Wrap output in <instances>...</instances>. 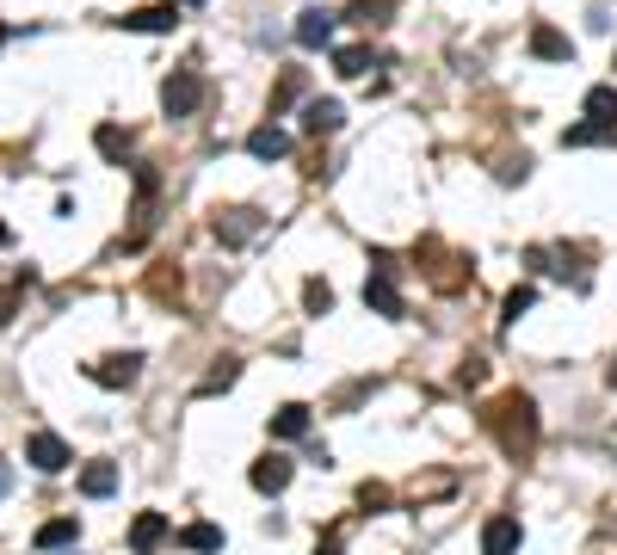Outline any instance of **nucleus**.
I'll use <instances>...</instances> for the list:
<instances>
[{
    "label": "nucleus",
    "mask_w": 617,
    "mask_h": 555,
    "mask_svg": "<svg viewBox=\"0 0 617 555\" xmlns=\"http://www.w3.org/2000/svg\"><path fill=\"white\" fill-rule=\"evenodd\" d=\"M482 420H488V432L500 438V451H506V457H519V463H525V457L537 451V401H531V395H519V389H513V395H500Z\"/></svg>",
    "instance_id": "obj_1"
},
{
    "label": "nucleus",
    "mask_w": 617,
    "mask_h": 555,
    "mask_svg": "<svg viewBox=\"0 0 617 555\" xmlns=\"http://www.w3.org/2000/svg\"><path fill=\"white\" fill-rule=\"evenodd\" d=\"M365 309H377L383 321H402V290H395V259L371 253V278H365Z\"/></svg>",
    "instance_id": "obj_2"
},
{
    "label": "nucleus",
    "mask_w": 617,
    "mask_h": 555,
    "mask_svg": "<svg viewBox=\"0 0 617 555\" xmlns=\"http://www.w3.org/2000/svg\"><path fill=\"white\" fill-rule=\"evenodd\" d=\"M198 105H204V74L198 68H173L161 81V111L167 118H192Z\"/></svg>",
    "instance_id": "obj_3"
},
{
    "label": "nucleus",
    "mask_w": 617,
    "mask_h": 555,
    "mask_svg": "<svg viewBox=\"0 0 617 555\" xmlns=\"http://www.w3.org/2000/svg\"><path fill=\"white\" fill-rule=\"evenodd\" d=\"M155 198H161V173L155 167H136V229H130V247H142L149 241V229H155Z\"/></svg>",
    "instance_id": "obj_4"
},
{
    "label": "nucleus",
    "mask_w": 617,
    "mask_h": 555,
    "mask_svg": "<svg viewBox=\"0 0 617 555\" xmlns=\"http://www.w3.org/2000/svg\"><path fill=\"white\" fill-rule=\"evenodd\" d=\"M87 377H93L99 389H130V383L142 377V352H124V358H93V364H87Z\"/></svg>",
    "instance_id": "obj_5"
},
{
    "label": "nucleus",
    "mask_w": 617,
    "mask_h": 555,
    "mask_svg": "<svg viewBox=\"0 0 617 555\" xmlns=\"http://www.w3.org/2000/svg\"><path fill=\"white\" fill-rule=\"evenodd\" d=\"M25 463H31V469H44V475H62L75 457H68V444H62L56 432H31V438H25Z\"/></svg>",
    "instance_id": "obj_6"
},
{
    "label": "nucleus",
    "mask_w": 617,
    "mask_h": 555,
    "mask_svg": "<svg viewBox=\"0 0 617 555\" xmlns=\"http://www.w3.org/2000/svg\"><path fill=\"white\" fill-rule=\"evenodd\" d=\"M519 543H525V531H519L513 512H494L482 525V555H519Z\"/></svg>",
    "instance_id": "obj_7"
},
{
    "label": "nucleus",
    "mask_w": 617,
    "mask_h": 555,
    "mask_svg": "<svg viewBox=\"0 0 617 555\" xmlns=\"http://www.w3.org/2000/svg\"><path fill=\"white\" fill-rule=\"evenodd\" d=\"M167 537H173L167 512H136V525H130V549H136V555H155Z\"/></svg>",
    "instance_id": "obj_8"
},
{
    "label": "nucleus",
    "mask_w": 617,
    "mask_h": 555,
    "mask_svg": "<svg viewBox=\"0 0 617 555\" xmlns=\"http://www.w3.org/2000/svg\"><path fill=\"white\" fill-rule=\"evenodd\" d=\"M290 475H297V469H290V457H278V451H266L260 463L247 469V481H253L260 494H284V488H290Z\"/></svg>",
    "instance_id": "obj_9"
},
{
    "label": "nucleus",
    "mask_w": 617,
    "mask_h": 555,
    "mask_svg": "<svg viewBox=\"0 0 617 555\" xmlns=\"http://www.w3.org/2000/svg\"><path fill=\"white\" fill-rule=\"evenodd\" d=\"M297 44H303V50H328V44H334V13H328V7H309V13L297 19Z\"/></svg>",
    "instance_id": "obj_10"
},
{
    "label": "nucleus",
    "mask_w": 617,
    "mask_h": 555,
    "mask_svg": "<svg viewBox=\"0 0 617 555\" xmlns=\"http://www.w3.org/2000/svg\"><path fill=\"white\" fill-rule=\"evenodd\" d=\"M340 124H346L340 99H309V105H303V130H309V136H334Z\"/></svg>",
    "instance_id": "obj_11"
},
{
    "label": "nucleus",
    "mask_w": 617,
    "mask_h": 555,
    "mask_svg": "<svg viewBox=\"0 0 617 555\" xmlns=\"http://www.w3.org/2000/svg\"><path fill=\"white\" fill-rule=\"evenodd\" d=\"M531 56H537V62H574V44H568L556 25H531Z\"/></svg>",
    "instance_id": "obj_12"
},
{
    "label": "nucleus",
    "mask_w": 617,
    "mask_h": 555,
    "mask_svg": "<svg viewBox=\"0 0 617 555\" xmlns=\"http://www.w3.org/2000/svg\"><path fill=\"white\" fill-rule=\"evenodd\" d=\"M247 155H253V161H284V155H290V130H278V124H260V130L247 136Z\"/></svg>",
    "instance_id": "obj_13"
},
{
    "label": "nucleus",
    "mask_w": 617,
    "mask_h": 555,
    "mask_svg": "<svg viewBox=\"0 0 617 555\" xmlns=\"http://www.w3.org/2000/svg\"><path fill=\"white\" fill-rule=\"evenodd\" d=\"M118 25H124V31H173V25H179V7H173V0H167V7H136V13H124Z\"/></svg>",
    "instance_id": "obj_14"
},
{
    "label": "nucleus",
    "mask_w": 617,
    "mask_h": 555,
    "mask_svg": "<svg viewBox=\"0 0 617 555\" xmlns=\"http://www.w3.org/2000/svg\"><path fill=\"white\" fill-rule=\"evenodd\" d=\"M253 229H260V216H253V210H216V235H223L229 247H241Z\"/></svg>",
    "instance_id": "obj_15"
},
{
    "label": "nucleus",
    "mask_w": 617,
    "mask_h": 555,
    "mask_svg": "<svg viewBox=\"0 0 617 555\" xmlns=\"http://www.w3.org/2000/svg\"><path fill=\"white\" fill-rule=\"evenodd\" d=\"M599 142H617V124H599V118H587V124L562 130V148H599Z\"/></svg>",
    "instance_id": "obj_16"
},
{
    "label": "nucleus",
    "mask_w": 617,
    "mask_h": 555,
    "mask_svg": "<svg viewBox=\"0 0 617 555\" xmlns=\"http://www.w3.org/2000/svg\"><path fill=\"white\" fill-rule=\"evenodd\" d=\"M309 87V68H284V81L272 87V118H284V105H297Z\"/></svg>",
    "instance_id": "obj_17"
},
{
    "label": "nucleus",
    "mask_w": 617,
    "mask_h": 555,
    "mask_svg": "<svg viewBox=\"0 0 617 555\" xmlns=\"http://www.w3.org/2000/svg\"><path fill=\"white\" fill-rule=\"evenodd\" d=\"M93 148H99L105 161H118V167H124V161H130V130H118V124H99V130H93Z\"/></svg>",
    "instance_id": "obj_18"
},
{
    "label": "nucleus",
    "mask_w": 617,
    "mask_h": 555,
    "mask_svg": "<svg viewBox=\"0 0 617 555\" xmlns=\"http://www.w3.org/2000/svg\"><path fill=\"white\" fill-rule=\"evenodd\" d=\"M272 438H309V407L303 401H290L272 414Z\"/></svg>",
    "instance_id": "obj_19"
},
{
    "label": "nucleus",
    "mask_w": 617,
    "mask_h": 555,
    "mask_svg": "<svg viewBox=\"0 0 617 555\" xmlns=\"http://www.w3.org/2000/svg\"><path fill=\"white\" fill-rule=\"evenodd\" d=\"M179 543H186L192 555H216V549H223V531H216L210 518H198V525H186V531H179Z\"/></svg>",
    "instance_id": "obj_20"
},
{
    "label": "nucleus",
    "mask_w": 617,
    "mask_h": 555,
    "mask_svg": "<svg viewBox=\"0 0 617 555\" xmlns=\"http://www.w3.org/2000/svg\"><path fill=\"white\" fill-rule=\"evenodd\" d=\"M112 488H118V469H112V463H87V469H81V494H87V500H105Z\"/></svg>",
    "instance_id": "obj_21"
},
{
    "label": "nucleus",
    "mask_w": 617,
    "mask_h": 555,
    "mask_svg": "<svg viewBox=\"0 0 617 555\" xmlns=\"http://www.w3.org/2000/svg\"><path fill=\"white\" fill-rule=\"evenodd\" d=\"M334 68L346 74V81H358V74H371V68H377V56H371L365 44H346V50H334Z\"/></svg>",
    "instance_id": "obj_22"
},
{
    "label": "nucleus",
    "mask_w": 617,
    "mask_h": 555,
    "mask_svg": "<svg viewBox=\"0 0 617 555\" xmlns=\"http://www.w3.org/2000/svg\"><path fill=\"white\" fill-rule=\"evenodd\" d=\"M81 537V518H50V525L38 531V549H68Z\"/></svg>",
    "instance_id": "obj_23"
},
{
    "label": "nucleus",
    "mask_w": 617,
    "mask_h": 555,
    "mask_svg": "<svg viewBox=\"0 0 617 555\" xmlns=\"http://www.w3.org/2000/svg\"><path fill=\"white\" fill-rule=\"evenodd\" d=\"M587 118L617 124V87H587Z\"/></svg>",
    "instance_id": "obj_24"
},
{
    "label": "nucleus",
    "mask_w": 617,
    "mask_h": 555,
    "mask_svg": "<svg viewBox=\"0 0 617 555\" xmlns=\"http://www.w3.org/2000/svg\"><path fill=\"white\" fill-rule=\"evenodd\" d=\"M303 303H309V315H328V309H334V284H328V278H309V284H303Z\"/></svg>",
    "instance_id": "obj_25"
},
{
    "label": "nucleus",
    "mask_w": 617,
    "mask_h": 555,
    "mask_svg": "<svg viewBox=\"0 0 617 555\" xmlns=\"http://www.w3.org/2000/svg\"><path fill=\"white\" fill-rule=\"evenodd\" d=\"M235 377H241V364H235V358H216V370H210V377L198 383V395H216V389H229Z\"/></svg>",
    "instance_id": "obj_26"
},
{
    "label": "nucleus",
    "mask_w": 617,
    "mask_h": 555,
    "mask_svg": "<svg viewBox=\"0 0 617 555\" xmlns=\"http://www.w3.org/2000/svg\"><path fill=\"white\" fill-rule=\"evenodd\" d=\"M389 13H395L389 0H352V13H346V19H358V25H389Z\"/></svg>",
    "instance_id": "obj_27"
},
{
    "label": "nucleus",
    "mask_w": 617,
    "mask_h": 555,
    "mask_svg": "<svg viewBox=\"0 0 617 555\" xmlns=\"http://www.w3.org/2000/svg\"><path fill=\"white\" fill-rule=\"evenodd\" d=\"M531 303H537V290H531V284H519V290H513V296H506V303H500V315H506V321H519V315H525Z\"/></svg>",
    "instance_id": "obj_28"
},
{
    "label": "nucleus",
    "mask_w": 617,
    "mask_h": 555,
    "mask_svg": "<svg viewBox=\"0 0 617 555\" xmlns=\"http://www.w3.org/2000/svg\"><path fill=\"white\" fill-rule=\"evenodd\" d=\"M358 506H365V512H389V488H383V481H365V488H358Z\"/></svg>",
    "instance_id": "obj_29"
},
{
    "label": "nucleus",
    "mask_w": 617,
    "mask_h": 555,
    "mask_svg": "<svg viewBox=\"0 0 617 555\" xmlns=\"http://www.w3.org/2000/svg\"><path fill=\"white\" fill-rule=\"evenodd\" d=\"M13 488V475H7V463H0V494H7Z\"/></svg>",
    "instance_id": "obj_30"
},
{
    "label": "nucleus",
    "mask_w": 617,
    "mask_h": 555,
    "mask_svg": "<svg viewBox=\"0 0 617 555\" xmlns=\"http://www.w3.org/2000/svg\"><path fill=\"white\" fill-rule=\"evenodd\" d=\"M7 241H13V229H7V222H0V247H7Z\"/></svg>",
    "instance_id": "obj_31"
},
{
    "label": "nucleus",
    "mask_w": 617,
    "mask_h": 555,
    "mask_svg": "<svg viewBox=\"0 0 617 555\" xmlns=\"http://www.w3.org/2000/svg\"><path fill=\"white\" fill-rule=\"evenodd\" d=\"M179 7H204V0H179Z\"/></svg>",
    "instance_id": "obj_32"
},
{
    "label": "nucleus",
    "mask_w": 617,
    "mask_h": 555,
    "mask_svg": "<svg viewBox=\"0 0 617 555\" xmlns=\"http://www.w3.org/2000/svg\"><path fill=\"white\" fill-rule=\"evenodd\" d=\"M611 383H617V364H611Z\"/></svg>",
    "instance_id": "obj_33"
},
{
    "label": "nucleus",
    "mask_w": 617,
    "mask_h": 555,
    "mask_svg": "<svg viewBox=\"0 0 617 555\" xmlns=\"http://www.w3.org/2000/svg\"><path fill=\"white\" fill-rule=\"evenodd\" d=\"M611 68H617V62H611Z\"/></svg>",
    "instance_id": "obj_34"
}]
</instances>
